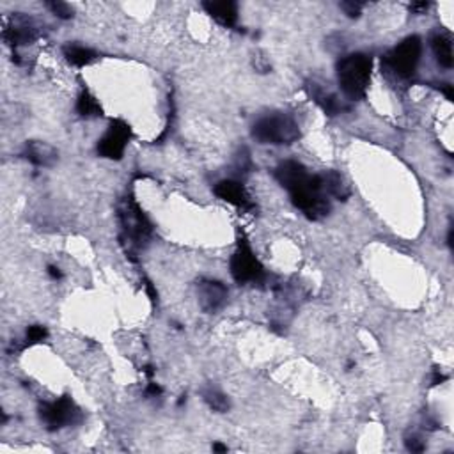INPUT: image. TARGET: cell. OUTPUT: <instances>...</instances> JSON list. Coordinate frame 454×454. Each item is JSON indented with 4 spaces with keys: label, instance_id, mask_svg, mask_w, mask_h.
I'll return each instance as SVG.
<instances>
[{
    "label": "cell",
    "instance_id": "obj_1",
    "mask_svg": "<svg viewBox=\"0 0 454 454\" xmlns=\"http://www.w3.org/2000/svg\"><path fill=\"white\" fill-rule=\"evenodd\" d=\"M275 179L290 192L291 203L311 220H321L330 213L329 195L325 192L323 179L309 174L302 164L294 160L282 162L275 169Z\"/></svg>",
    "mask_w": 454,
    "mask_h": 454
},
{
    "label": "cell",
    "instance_id": "obj_2",
    "mask_svg": "<svg viewBox=\"0 0 454 454\" xmlns=\"http://www.w3.org/2000/svg\"><path fill=\"white\" fill-rule=\"evenodd\" d=\"M119 224H121L119 242L123 251L128 260L137 261V252L151 238L153 225L144 215L139 203L134 199V195H128L119 206Z\"/></svg>",
    "mask_w": 454,
    "mask_h": 454
},
{
    "label": "cell",
    "instance_id": "obj_3",
    "mask_svg": "<svg viewBox=\"0 0 454 454\" xmlns=\"http://www.w3.org/2000/svg\"><path fill=\"white\" fill-rule=\"evenodd\" d=\"M373 59L366 53H350L338 62V82L348 100H362L371 82Z\"/></svg>",
    "mask_w": 454,
    "mask_h": 454
},
{
    "label": "cell",
    "instance_id": "obj_4",
    "mask_svg": "<svg viewBox=\"0 0 454 454\" xmlns=\"http://www.w3.org/2000/svg\"><path fill=\"white\" fill-rule=\"evenodd\" d=\"M252 139L260 144L290 146L300 139V126L288 114H270L254 123Z\"/></svg>",
    "mask_w": 454,
    "mask_h": 454
},
{
    "label": "cell",
    "instance_id": "obj_5",
    "mask_svg": "<svg viewBox=\"0 0 454 454\" xmlns=\"http://www.w3.org/2000/svg\"><path fill=\"white\" fill-rule=\"evenodd\" d=\"M231 275L238 284L261 282L264 279V268L261 261L255 257L251 243L245 236L238 240V247L231 257Z\"/></svg>",
    "mask_w": 454,
    "mask_h": 454
},
{
    "label": "cell",
    "instance_id": "obj_6",
    "mask_svg": "<svg viewBox=\"0 0 454 454\" xmlns=\"http://www.w3.org/2000/svg\"><path fill=\"white\" fill-rule=\"evenodd\" d=\"M420 53H423L420 38L419 36H410V38L403 39L398 47H394L387 53L385 62L398 77L408 78L416 73L417 64L420 61Z\"/></svg>",
    "mask_w": 454,
    "mask_h": 454
},
{
    "label": "cell",
    "instance_id": "obj_7",
    "mask_svg": "<svg viewBox=\"0 0 454 454\" xmlns=\"http://www.w3.org/2000/svg\"><path fill=\"white\" fill-rule=\"evenodd\" d=\"M39 419L47 426V429L55 431V429L82 423V412L70 396H62L57 401L43 403L39 407Z\"/></svg>",
    "mask_w": 454,
    "mask_h": 454
},
{
    "label": "cell",
    "instance_id": "obj_8",
    "mask_svg": "<svg viewBox=\"0 0 454 454\" xmlns=\"http://www.w3.org/2000/svg\"><path fill=\"white\" fill-rule=\"evenodd\" d=\"M130 139V126L126 125L123 119H114V121H110L107 134L98 140L96 151H98V155H100L101 158H107V160H121Z\"/></svg>",
    "mask_w": 454,
    "mask_h": 454
},
{
    "label": "cell",
    "instance_id": "obj_9",
    "mask_svg": "<svg viewBox=\"0 0 454 454\" xmlns=\"http://www.w3.org/2000/svg\"><path fill=\"white\" fill-rule=\"evenodd\" d=\"M2 38L11 47H23V45L34 43L39 38L38 25L27 16H13L4 25Z\"/></svg>",
    "mask_w": 454,
    "mask_h": 454
},
{
    "label": "cell",
    "instance_id": "obj_10",
    "mask_svg": "<svg viewBox=\"0 0 454 454\" xmlns=\"http://www.w3.org/2000/svg\"><path fill=\"white\" fill-rule=\"evenodd\" d=\"M197 297H199V305L204 312L220 311L227 302L229 291L220 281L213 279H203L197 286Z\"/></svg>",
    "mask_w": 454,
    "mask_h": 454
},
{
    "label": "cell",
    "instance_id": "obj_11",
    "mask_svg": "<svg viewBox=\"0 0 454 454\" xmlns=\"http://www.w3.org/2000/svg\"><path fill=\"white\" fill-rule=\"evenodd\" d=\"M213 192H215V195L218 199L233 204L236 208L247 210V212L255 210V204L252 203L251 195H249L247 188L240 181H234V179H222V181L216 183Z\"/></svg>",
    "mask_w": 454,
    "mask_h": 454
},
{
    "label": "cell",
    "instance_id": "obj_12",
    "mask_svg": "<svg viewBox=\"0 0 454 454\" xmlns=\"http://www.w3.org/2000/svg\"><path fill=\"white\" fill-rule=\"evenodd\" d=\"M203 8L218 25L231 29L238 22V5H236V2H231V0L213 2V0H210V2H203Z\"/></svg>",
    "mask_w": 454,
    "mask_h": 454
},
{
    "label": "cell",
    "instance_id": "obj_13",
    "mask_svg": "<svg viewBox=\"0 0 454 454\" xmlns=\"http://www.w3.org/2000/svg\"><path fill=\"white\" fill-rule=\"evenodd\" d=\"M23 156L38 167H52L59 160V153H57L55 147L47 142H39V140L27 142Z\"/></svg>",
    "mask_w": 454,
    "mask_h": 454
},
{
    "label": "cell",
    "instance_id": "obj_14",
    "mask_svg": "<svg viewBox=\"0 0 454 454\" xmlns=\"http://www.w3.org/2000/svg\"><path fill=\"white\" fill-rule=\"evenodd\" d=\"M321 179H323V186L327 195L336 197V199L339 201H346L348 197H350V186L346 185L344 177L336 173V171L323 173L321 174Z\"/></svg>",
    "mask_w": 454,
    "mask_h": 454
},
{
    "label": "cell",
    "instance_id": "obj_15",
    "mask_svg": "<svg viewBox=\"0 0 454 454\" xmlns=\"http://www.w3.org/2000/svg\"><path fill=\"white\" fill-rule=\"evenodd\" d=\"M62 53H64L66 61L70 62V64L77 66V68H84V66L91 64L98 59V53L91 48L82 47V45H66L62 48Z\"/></svg>",
    "mask_w": 454,
    "mask_h": 454
},
{
    "label": "cell",
    "instance_id": "obj_16",
    "mask_svg": "<svg viewBox=\"0 0 454 454\" xmlns=\"http://www.w3.org/2000/svg\"><path fill=\"white\" fill-rule=\"evenodd\" d=\"M431 48L433 53H435V59H437L438 64L442 68H453V43H451V38L446 34H435L431 38Z\"/></svg>",
    "mask_w": 454,
    "mask_h": 454
},
{
    "label": "cell",
    "instance_id": "obj_17",
    "mask_svg": "<svg viewBox=\"0 0 454 454\" xmlns=\"http://www.w3.org/2000/svg\"><path fill=\"white\" fill-rule=\"evenodd\" d=\"M309 89H311L312 100L323 108L325 114H329V116H338V114H341L342 110H344V103H342L336 94L321 91L316 84H312V87H309Z\"/></svg>",
    "mask_w": 454,
    "mask_h": 454
},
{
    "label": "cell",
    "instance_id": "obj_18",
    "mask_svg": "<svg viewBox=\"0 0 454 454\" xmlns=\"http://www.w3.org/2000/svg\"><path fill=\"white\" fill-rule=\"evenodd\" d=\"M77 112L82 117H98L103 114L101 105L89 91H82L77 98Z\"/></svg>",
    "mask_w": 454,
    "mask_h": 454
},
{
    "label": "cell",
    "instance_id": "obj_19",
    "mask_svg": "<svg viewBox=\"0 0 454 454\" xmlns=\"http://www.w3.org/2000/svg\"><path fill=\"white\" fill-rule=\"evenodd\" d=\"M203 399L213 412H218V414H224V412L229 410V407H231V403H229V399H227V396L216 389L203 390Z\"/></svg>",
    "mask_w": 454,
    "mask_h": 454
},
{
    "label": "cell",
    "instance_id": "obj_20",
    "mask_svg": "<svg viewBox=\"0 0 454 454\" xmlns=\"http://www.w3.org/2000/svg\"><path fill=\"white\" fill-rule=\"evenodd\" d=\"M47 8L50 9L57 18H61V20H70V18H73V8H71L70 4H66V2H61V0L47 2Z\"/></svg>",
    "mask_w": 454,
    "mask_h": 454
},
{
    "label": "cell",
    "instance_id": "obj_21",
    "mask_svg": "<svg viewBox=\"0 0 454 454\" xmlns=\"http://www.w3.org/2000/svg\"><path fill=\"white\" fill-rule=\"evenodd\" d=\"M48 338V330L41 325H32L27 329L25 333V344H38V342H43Z\"/></svg>",
    "mask_w": 454,
    "mask_h": 454
},
{
    "label": "cell",
    "instance_id": "obj_22",
    "mask_svg": "<svg viewBox=\"0 0 454 454\" xmlns=\"http://www.w3.org/2000/svg\"><path fill=\"white\" fill-rule=\"evenodd\" d=\"M341 9L344 13L348 14L350 18H359L360 13H362L364 4L362 2H355V0H348V2H341Z\"/></svg>",
    "mask_w": 454,
    "mask_h": 454
},
{
    "label": "cell",
    "instance_id": "obj_23",
    "mask_svg": "<svg viewBox=\"0 0 454 454\" xmlns=\"http://www.w3.org/2000/svg\"><path fill=\"white\" fill-rule=\"evenodd\" d=\"M407 449L412 451V453H423L424 451V444L419 437H410L407 438Z\"/></svg>",
    "mask_w": 454,
    "mask_h": 454
},
{
    "label": "cell",
    "instance_id": "obj_24",
    "mask_svg": "<svg viewBox=\"0 0 454 454\" xmlns=\"http://www.w3.org/2000/svg\"><path fill=\"white\" fill-rule=\"evenodd\" d=\"M144 288H146V293H147V297H149V300H151L153 303L158 302V291H156V288L153 286V282L144 281Z\"/></svg>",
    "mask_w": 454,
    "mask_h": 454
},
{
    "label": "cell",
    "instance_id": "obj_25",
    "mask_svg": "<svg viewBox=\"0 0 454 454\" xmlns=\"http://www.w3.org/2000/svg\"><path fill=\"white\" fill-rule=\"evenodd\" d=\"M164 392V390H162V387L158 383H149L146 387V396L147 398H158V396H160V394Z\"/></svg>",
    "mask_w": 454,
    "mask_h": 454
},
{
    "label": "cell",
    "instance_id": "obj_26",
    "mask_svg": "<svg viewBox=\"0 0 454 454\" xmlns=\"http://www.w3.org/2000/svg\"><path fill=\"white\" fill-rule=\"evenodd\" d=\"M429 2H416V4H410V11L412 13H417V14H423L426 13L429 9Z\"/></svg>",
    "mask_w": 454,
    "mask_h": 454
},
{
    "label": "cell",
    "instance_id": "obj_27",
    "mask_svg": "<svg viewBox=\"0 0 454 454\" xmlns=\"http://www.w3.org/2000/svg\"><path fill=\"white\" fill-rule=\"evenodd\" d=\"M48 275L53 279V281H59V279H62V272L57 266H53V264H50L48 266Z\"/></svg>",
    "mask_w": 454,
    "mask_h": 454
},
{
    "label": "cell",
    "instance_id": "obj_28",
    "mask_svg": "<svg viewBox=\"0 0 454 454\" xmlns=\"http://www.w3.org/2000/svg\"><path fill=\"white\" fill-rule=\"evenodd\" d=\"M442 92H444V94H446V98L449 101H453L454 100V91H453V86H451V84H442Z\"/></svg>",
    "mask_w": 454,
    "mask_h": 454
},
{
    "label": "cell",
    "instance_id": "obj_29",
    "mask_svg": "<svg viewBox=\"0 0 454 454\" xmlns=\"http://www.w3.org/2000/svg\"><path fill=\"white\" fill-rule=\"evenodd\" d=\"M446 380H447V377H444V375H440V373H435V377H433V385H438Z\"/></svg>",
    "mask_w": 454,
    "mask_h": 454
},
{
    "label": "cell",
    "instance_id": "obj_30",
    "mask_svg": "<svg viewBox=\"0 0 454 454\" xmlns=\"http://www.w3.org/2000/svg\"><path fill=\"white\" fill-rule=\"evenodd\" d=\"M213 451H215V453H227V447H225L224 444H218V442H216V444H213Z\"/></svg>",
    "mask_w": 454,
    "mask_h": 454
}]
</instances>
